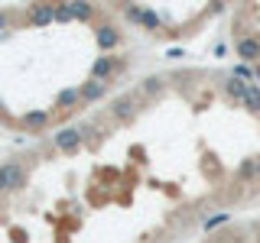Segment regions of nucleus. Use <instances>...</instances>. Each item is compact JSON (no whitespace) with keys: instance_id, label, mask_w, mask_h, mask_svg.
Wrapping results in <instances>:
<instances>
[{"instance_id":"bb28decb","label":"nucleus","mask_w":260,"mask_h":243,"mask_svg":"<svg viewBox=\"0 0 260 243\" xmlns=\"http://www.w3.org/2000/svg\"><path fill=\"white\" fill-rule=\"evenodd\" d=\"M211 243H221V240H211Z\"/></svg>"},{"instance_id":"5701e85b","label":"nucleus","mask_w":260,"mask_h":243,"mask_svg":"<svg viewBox=\"0 0 260 243\" xmlns=\"http://www.w3.org/2000/svg\"><path fill=\"white\" fill-rule=\"evenodd\" d=\"M7 23H10V13H0V32L7 29Z\"/></svg>"},{"instance_id":"f8f14e48","label":"nucleus","mask_w":260,"mask_h":243,"mask_svg":"<svg viewBox=\"0 0 260 243\" xmlns=\"http://www.w3.org/2000/svg\"><path fill=\"white\" fill-rule=\"evenodd\" d=\"M29 185V169L20 162H10V191H23Z\"/></svg>"},{"instance_id":"b1692460","label":"nucleus","mask_w":260,"mask_h":243,"mask_svg":"<svg viewBox=\"0 0 260 243\" xmlns=\"http://www.w3.org/2000/svg\"><path fill=\"white\" fill-rule=\"evenodd\" d=\"M254 81H260V62L254 65Z\"/></svg>"},{"instance_id":"9d476101","label":"nucleus","mask_w":260,"mask_h":243,"mask_svg":"<svg viewBox=\"0 0 260 243\" xmlns=\"http://www.w3.org/2000/svg\"><path fill=\"white\" fill-rule=\"evenodd\" d=\"M78 88H81V104H94L108 94V81H94V78H88L85 85H78Z\"/></svg>"},{"instance_id":"0eeeda50","label":"nucleus","mask_w":260,"mask_h":243,"mask_svg":"<svg viewBox=\"0 0 260 243\" xmlns=\"http://www.w3.org/2000/svg\"><path fill=\"white\" fill-rule=\"evenodd\" d=\"M23 20H26V26H49V23H55V4H32Z\"/></svg>"},{"instance_id":"a878e982","label":"nucleus","mask_w":260,"mask_h":243,"mask_svg":"<svg viewBox=\"0 0 260 243\" xmlns=\"http://www.w3.org/2000/svg\"><path fill=\"white\" fill-rule=\"evenodd\" d=\"M257 185H260V156H257Z\"/></svg>"},{"instance_id":"4468645a","label":"nucleus","mask_w":260,"mask_h":243,"mask_svg":"<svg viewBox=\"0 0 260 243\" xmlns=\"http://www.w3.org/2000/svg\"><path fill=\"white\" fill-rule=\"evenodd\" d=\"M241 107L247 110V113H254V117H260V85H250V88H247Z\"/></svg>"},{"instance_id":"2eb2a0df","label":"nucleus","mask_w":260,"mask_h":243,"mask_svg":"<svg viewBox=\"0 0 260 243\" xmlns=\"http://www.w3.org/2000/svg\"><path fill=\"white\" fill-rule=\"evenodd\" d=\"M72 13H75L78 23H91L98 16V7L94 4H78V0H72Z\"/></svg>"},{"instance_id":"20e7f679","label":"nucleus","mask_w":260,"mask_h":243,"mask_svg":"<svg viewBox=\"0 0 260 243\" xmlns=\"http://www.w3.org/2000/svg\"><path fill=\"white\" fill-rule=\"evenodd\" d=\"M52 120H55L52 107H36V110H26V113H23L20 124H23V130H26V133L39 136V133H46V130L52 127Z\"/></svg>"},{"instance_id":"4be33fe9","label":"nucleus","mask_w":260,"mask_h":243,"mask_svg":"<svg viewBox=\"0 0 260 243\" xmlns=\"http://www.w3.org/2000/svg\"><path fill=\"white\" fill-rule=\"evenodd\" d=\"M234 78H254V68H247V65H238V68H234Z\"/></svg>"},{"instance_id":"412c9836","label":"nucleus","mask_w":260,"mask_h":243,"mask_svg":"<svg viewBox=\"0 0 260 243\" xmlns=\"http://www.w3.org/2000/svg\"><path fill=\"white\" fill-rule=\"evenodd\" d=\"M10 240L13 243H29V233L23 230V227H13V230H10Z\"/></svg>"},{"instance_id":"7ed1b4c3","label":"nucleus","mask_w":260,"mask_h":243,"mask_svg":"<svg viewBox=\"0 0 260 243\" xmlns=\"http://www.w3.org/2000/svg\"><path fill=\"white\" fill-rule=\"evenodd\" d=\"M52 146L65 156H72V152H78L81 146H85V130L81 127H62L59 133H52Z\"/></svg>"},{"instance_id":"9b49d317","label":"nucleus","mask_w":260,"mask_h":243,"mask_svg":"<svg viewBox=\"0 0 260 243\" xmlns=\"http://www.w3.org/2000/svg\"><path fill=\"white\" fill-rule=\"evenodd\" d=\"M140 94L150 97V101H153V97H162V94H166V78H162V75H146L140 81Z\"/></svg>"},{"instance_id":"f03ea898","label":"nucleus","mask_w":260,"mask_h":243,"mask_svg":"<svg viewBox=\"0 0 260 243\" xmlns=\"http://www.w3.org/2000/svg\"><path fill=\"white\" fill-rule=\"evenodd\" d=\"M124 68H127V62L117 59V55H98V59L91 62V78L94 81H108V85H111Z\"/></svg>"},{"instance_id":"6ab92c4d","label":"nucleus","mask_w":260,"mask_h":243,"mask_svg":"<svg viewBox=\"0 0 260 243\" xmlns=\"http://www.w3.org/2000/svg\"><path fill=\"white\" fill-rule=\"evenodd\" d=\"M10 191V162H0V194Z\"/></svg>"},{"instance_id":"a211bd4d","label":"nucleus","mask_w":260,"mask_h":243,"mask_svg":"<svg viewBox=\"0 0 260 243\" xmlns=\"http://www.w3.org/2000/svg\"><path fill=\"white\" fill-rule=\"evenodd\" d=\"M143 10H146V7H134V4H127V7H124V16H127L130 23H134V26H140V20H143Z\"/></svg>"},{"instance_id":"39448f33","label":"nucleus","mask_w":260,"mask_h":243,"mask_svg":"<svg viewBox=\"0 0 260 243\" xmlns=\"http://www.w3.org/2000/svg\"><path fill=\"white\" fill-rule=\"evenodd\" d=\"M94 43H98V49H101L104 55H111L114 49L124 46V32L114 26V23H98V29H94Z\"/></svg>"},{"instance_id":"393cba45","label":"nucleus","mask_w":260,"mask_h":243,"mask_svg":"<svg viewBox=\"0 0 260 243\" xmlns=\"http://www.w3.org/2000/svg\"><path fill=\"white\" fill-rule=\"evenodd\" d=\"M0 117H7V104L4 101H0Z\"/></svg>"},{"instance_id":"f3484780","label":"nucleus","mask_w":260,"mask_h":243,"mask_svg":"<svg viewBox=\"0 0 260 243\" xmlns=\"http://www.w3.org/2000/svg\"><path fill=\"white\" fill-rule=\"evenodd\" d=\"M75 13H72V4H55V23H72Z\"/></svg>"},{"instance_id":"6e6552de","label":"nucleus","mask_w":260,"mask_h":243,"mask_svg":"<svg viewBox=\"0 0 260 243\" xmlns=\"http://www.w3.org/2000/svg\"><path fill=\"white\" fill-rule=\"evenodd\" d=\"M78 104H81V88H62L52 101V113L55 117H59V113H69V110H75Z\"/></svg>"},{"instance_id":"dca6fc26","label":"nucleus","mask_w":260,"mask_h":243,"mask_svg":"<svg viewBox=\"0 0 260 243\" xmlns=\"http://www.w3.org/2000/svg\"><path fill=\"white\" fill-rule=\"evenodd\" d=\"M140 29H146V32H159V29H162V16H159L156 10H143Z\"/></svg>"},{"instance_id":"f257e3e1","label":"nucleus","mask_w":260,"mask_h":243,"mask_svg":"<svg viewBox=\"0 0 260 243\" xmlns=\"http://www.w3.org/2000/svg\"><path fill=\"white\" fill-rule=\"evenodd\" d=\"M108 113H111V120H117V124H134L137 113H140V94H130V91L117 94L111 101Z\"/></svg>"},{"instance_id":"aec40b11","label":"nucleus","mask_w":260,"mask_h":243,"mask_svg":"<svg viewBox=\"0 0 260 243\" xmlns=\"http://www.w3.org/2000/svg\"><path fill=\"white\" fill-rule=\"evenodd\" d=\"M228 211H221V214H215V217H205V230H215V227H221V224H228Z\"/></svg>"},{"instance_id":"423d86ee","label":"nucleus","mask_w":260,"mask_h":243,"mask_svg":"<svg viewBox=\"0 0 260 243\" xmlns=\"http://www.w3.org/2000/svg\"><path fill=\"white\" fill-rule=\"evenodd\" d=\"M234 52L241 55V62L257 65V62H260V32H238Z\"/></svg>"},{"instance_id":"1a4fd4ad","label":"nucleus","mask_w":260,"mask_h":243,"mask_svg":"<svg viewBox=\"0 0 260 243\" xmlns=\"http://www.w3.org/2000/svg\"><path fill=\"white\" fill-rule=\"evenodd\" d=\"M247 81H241V78H234V75H228L224 81H221V94L228 97L231 104H244V94H247Z\"/></svg>"},{"instance_id":"ddd939ff","label":"nucleus","mask_w":260,"mask_h":243,"mask_svg":"<svg viewBox=\"0 0 260 243\" xmlns=\"http://www.w3.org/2000/svg\"><path fill=\"white\" fill-rule=\"evenodd\" d=\"M238 182H250V185H257V156H247L241 162V169H238Z\"/></svg>"}]
</instances>
